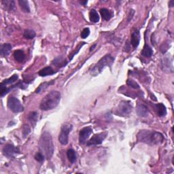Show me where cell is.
<instances>
[{"mask_svg": "<svg viewBox=\"0 0 174 174\" xmlns=\"http://www.w3.org/2000/svg\"><path fill=\"white\" fill-rule=\"evenodd\" d=\"M73 126L71 124L65 123L62 125L61 129V132L59 135V141L62 145H67L69 142V135L72 131Z\"/></svg>", "mask_w": 174, "mask_h": 174, "instance_id": "8992f818", "label": "cell"}, {"mask_svg": "<svg viewBox=\"0 0 174 174\" xmlns=\"http://www.w3.org/2000/svg\"><path fill=\"white\" fill-rule=\"evenodd\" d=\"M138 140L140 142L148 143L150 145H156L163 143L164 137L162 133L149 130H141L138 133Z\"/></svg>", "mask_w": 174, "mask_h": 174, "instance_id": "6da1fadb", "label": "cell"}, {"mask_svg": "<svg viewBox=\"0 0 174 174\" xmlns=\"http://www.w3.org/2000/svg\"><path fill=\"white\" fill-rule=\"evenodd\" d=\"M155 109L156 110L157 112V115L160 117H163L165 116L167 114V109L166 107L165 106V105L163 104V103H158L155 106Z\"/></svg>", "mask_w": 174, "mask_h": 174, "instance_id": "2e32d148", "label": "cell"}, {"mask_svg": "<svg viewBox=\"0 0 174 174\" xmlns=\"http://www.w3.org/2000/svg\"><path fill=\"white\" fill-rule=\"evenodd\" d=\"M87 3H88V1H81V2H80V4H83V5H86Z\"/></svg>", "mask_w": 174, "mask_h": 174, "instance_id": "d6a6232c", "label": "cell"}, {"mask_svg": "<svg viewBox=\"0 0 174 174\" xmlns=\"http://www.w3.org/2000/svg\"><path fill=\"white\" fill-rule=\"evenodd\" d=\"M19 4L23 12L29 13L30 12V7L28 1H26V0H19Z\"/></svg>", "mask_w": 174, "mask_h": 174, "instance_id": "7402d4cb", "label": "cell"}, {"mask_svg": "<svg viewBox=\"0 0 174 174\" xmlns=\"http://www.w3.org/2000/svg\"><path fill=\"white\" fill-rule=\"evenodd\" d=\"M93 129L91 126H86L80 130L79 133V142L80 144H85L86 143L89 136L92 134Z\"/></svg>", "mask_w": 174, "mask_h": 174, "instance_id": "30bf717a", "label": "cell"}, {"mask_svg": "<svg viewBox=\"0 0 174 174\" xmlns=\"http://www.w3.org/2000/svg\"><path fill=\"white\" fill-rule=\"evenodd\" d=\"M18 78H19V76L17 74H14V75H13L12 76H11L10 78H9L8 79L4 80V81H3L1 83V85L6 86V85H11V84L14 83L16 81V80H18Z\"/></svg>", "mask_w": 174, "mask_h": 174, "instance_id": "d4e9b609", "label": "cell"}, {"mask_svg": "<svg viewBox=\"0 0 174 174\" xmlns=\"http://www.w3.org/2000/svg\"><path fill=\"white\" fill-rule=\"evenodd\" d=\"M95 46H96V45H94V46H92V47L91 48V50H90V51H91H91H93V48H94L95 47Z\"/></svg>", "mask_w": 174, "mask_h": 174, "instance_id": "836d02e7", "label": "cell"}, {"mask_svg": "<svg viewBox=\"0 0 174 174\" xmlns=\"http://www.w3.org/2000/svg\"><path fill=\"white\" fill-rule=\"evenodd\" d=\"M169 6H170V7H173V6H174V1H171L169 2Z\"/></svg>", "mask_w": 174, "mask_h": 174, "instance_id": "1f68e13d", "label": "cell"}, {"mask_svg": "<svg viewBox=\"0 0 174 174\" xmlns=\"http://www.w3.org/2000/svg\"><path fill=\"white\" fill-rule=\"evenodd\" d=\"M67 156L69 159V160L72 163H74L77 160V155L74 150L69 149L67 151Z\"/></svg>", "mask_w": 174, "mask_h": 174, "instance_id": "cb8c5ba5", "label": "cell"}, {"mask_svg": "<svg viewBox=\"0 0 174 174\" xmlns=\"http://www.w3.org/2000/svg\"><path fill=\"white\" fill-rule=\"evenodd\" d=\"M162 69L165 72H173V59L171 56H166L161 60Z\"/></svg>", "mask_w": 174, "mask_h": 174, "instance_id": "8fae6325", "label": "cell"}, {"mask_svg": "<svg viewBox=\"0 0 174 174\" xmlns=\"http://www.w3.org/2000/svg\"><path fill=\"white\" fill-rule=\"evenodd\" d=\"M107 135H108V133L107 132H102L100 133H97L93 135L92 138L90 139L88 142H87L86 144L87 146H97L99 144H102V142L104 141L106 138Z\"/></svg>", "mask_w": 174, "mask_h": 174, "instance_id": "ba28073f", "label": "cell"}, {"mask_svg": "<svg viewBox=\"0 0 174 174\" xmlns=\"http://www.w3.org/2000/svg\"><path fill=\"white\" fill-rule=\"evenodd\" d=\"M3 155L8 159L14 158L16 155L19 153V149L12 144H6L2 150Z\"/></svg>", "mask_w": 174, "mask_h": 174, "instance_id": "9c48e42d", "label": "cell"}, {"mask_svg": "<svg viewBox=\"0 0 174 174\" xmlns=\"http://www.w3.org/2000/svg\"><path fill=\"white\" fill-rule=\"evenodd\" d=\"M61 95L60 92L53 91L46 95L39 105V108L44 111H48L55 108L61 101Z\"/></svg>", "mask_w": 174, "mask_h": 174, "instance_id": "3957f363", "label": "cell"}, {"mask_svg": "<svg viewBox=\"0 0 174 174\" xmlns=\"http://www.w3.org/2000/svg\"><path fill=\"white\" fill-rule=\"evenodd\" d=\"M133 107L129 102L122 101L116 107L114 110V114L117 116L126 117L129 116L132 112Z\"/></svg>", "mask_w": 174, "mask_h": 174, "instance_id": "5b68a950", "label": "cell"}, {"mask_svg": "<svg viewBox=\"0 0 174 174\" xmlns=\"http://www.w3.org/2000/svg\"><path fill=\"white\" fill-rule=\"evenodd\" d=\"M55 72L52 69L51 67H46V68H44L42 70H40L38 74L42 77H45L47 76H51L55 74Z\"/></svg>", "mask_w": 174, "mask_h": 174, "instance_id": "ffe728a7", "label": "cell"}, {"mask_svg": "<svg viewBox=\"0 0 174 174\" xmlns=\"http://www.w3.org/2000/svg\"><path fill=\"white\" fill-rule=\"evenodd\" d=\"M36 33L35 32L31 29H26L23 33V36L24 38L27 39H32L35 37Z\"/></svg>", "mask_w": 174, "mask_h": 174, "instance_id": "484cf974", "label": "cell"}, {"mask_svg": "<svg viewBox=\"0 0 174 174\" xmlns=\"http://www.w3.org/2000/svg\"><path fill=\"white\" fill-rule=\"evenodd\" d=\"M2 4L4 8L8 11H12L15 9V2L13 0H3Z\"/></svg>", "mask_w": 174, "mask_h": 174, "instance_id": "9a60e30c", "label": "cell"}, {"mask_svg": "<svg viewBox=\"0 0 174 174\" xmlns=\"http://www.w3.org/2000/svg\"><path fill=\"white\" fill-rule=\"evenodd\" d=\"M35 159L38 162L42 163H43L44 161L45 156H44V155L42 152H39L38 153H36V155H35Z\"/></svg>", "mask_w": 174, "mask_h": 174, "instance_id": "f1b7e54d", "label": "cell"}, {"mask_svg": "<svg viewBox=\"0 0 174 174\" xmlns=\"http://www.w3.org/2000/svg\"><path fill=\"white\" fill-rule=\"evenodd\" d=\"M39 150L44 155L45 158L50 159L54 153V144H53L51 135L48 131L44 132L39 140Z\"/></svg>", "mask_w": 174, "mask_h": 174, "instance_id": "7a4b0ae2", "label": "cell"}, {"mask_svg": "<svg viewBox=\"0 0 174 174\" xmlns=\"http://www.w3.org/2000/svg\"><path fill=\"white\" fill-rule=\"evenodd\" d=\"M31 132V129L29 126L28 125H24V126H23V134L24 138H25L26 136H27L29 133Z\"/></svg>", "mask_w": 174, "mask_h": 174, "instance_id": "f546056e", "label": "cell"}, {"mask_svg": "<svg viewBox=\"0 0 174 174\" xmlns=\"http://www.w3.org/2000/svg\"><path fill=\"white\" fill-rule=\"evenodd\" d=\"M141 54L143 56H145V57L149 58V57H151V56H152L153 51H152V48L150 47L148 44H145V45L143 48L142 51L141 52Z\"/></svg>", "mask_w": 174, "mask_h": 174, "instance_id": "e0dca14e", "label": "cell"}, {"mask_svg": "<svg viewBox=\"0 0 174 174\" xmlns=\"http://www.w3.org/2000/svg\"><path fill=\"white\" fill-rule=\"evenodd\" d=\"M100 13L103 19H104L105 21H109L112 17V13L107 8H102L100 10Z\"/></svg>", "mask_w": 174, "mask_h": 174, "instance_id": "44dd1931", "label": "cell"}, {"mask_svg": "<svg viewBox=\"0 0 174 174\" xmlns=\"http://www.w3.org/2000/svg\"><path fill=\"white\" fill-rule=\"evenodd\" d=\"M14 59L16 60V61H17L19 63H22L25 59V52H23V51H22V50H17V51H15L14 52Z\"/></svg>", "mask_w": 174, "mask_h": 174, "instance_id": "d6986e66", "label": "cell"}, {"mask_svg": "<svg viewBox=\"0 0 174 174\" xmlns=\"http://www.w3.org/2000/svg\"><path fill=\"white\" fill-rule=\"evenodd\" d=\"M136 112L139 116L146 117L148 115V109L143 104H138L137 106Z\"/></svg>", "mask_w": 174, "mask_h": 174, "instance_id": "5bb4252c", "label": "cell"}, {"mask_svg": "<svg viewBox=\"0 0 174 174\" xmlns=\"http://www.w3.org/2000/svg\"><path fill=\"white\" fill-rule=\"evenodd\" d=\"M89 34H90V29L89 28L84 29L81 33V38L82 39H85L89 35Z\"/></svg>", "mask_w": 174, "mask_h": 174, "instance_id": "4dcf8cb0", "label": "cell"}, {"mask_svg": "<svg viewBox=\"0 0 174 174\" xmlns=\"http://www.w3.org/2000/svg\"><path fill=\"white\" fill-rule=\"evenodd\" d=\"M12 46L9 43H5L4 44H2L1 46V48H0V52H1V55L3 56H7L10 54V52L12 51Z\"/></svg>", "mask_w": 174, "mask_h": 174, "instance_id": "4fadbf2b", "label": "cell"}, {"mask_svg": "<svg viewBox=\"0 0 174 174\" xmlns=\"http://www.w3.org/2000/svg\"><path fill=\"white\" fill-rule=\"evenodd\" d=\"M126 83H127V85L130 87H131V88L133 89H139V85L135 81H134V80H133L132 79L127 80Z\"/></svg>", "mask_w": 174, "mask_h": 174, "instance_id": "83f0119b", "label": "cell"}, {"mask_svg": "<svg viewBox=\"0 0 174 174\" xmlns=\"http://www.w3.org/2000/svg\"><path fill=\"white\" fill-rule=\"evenodd\" d=\"M140 42V33L138 30H135L131 34V38H130V44L133 48H137L139 45Z\"/></svg>", "mask_w": 174, "mask_h": 174, "instance_id": "7c38bea8", "label": "cell"}, {"mask_svg": "<svg viewBox=\"0 0 174 174\" xmlns=\"http://www.w3.org/2000/svg\"><path fill=\"white\" fill-rule=\"evenodd\" d=\"M38 113L37 112H31L29 114V115L27 116V118L29 120V121L30 122V123L31 124V125L35 126L38 120Z\"/></svg>", "mask_w": 174, "mask_h": 174, "instance_id": "ac0fdd59", "label": "cell"}, {"mask_svg": "<svg viewBox=\"0 0 174 174\" xmlns=\"http://www.w3.org/2000/svg\"><path fill=\"white\" fill-rule=\"evenodd\" d=\"M8 107L14 113H19L24 111V107L19 100L15 97H10L8 99Z\"/></svg>", "mask_w": 174, "mask_h": 174, "instance_id": "52a82bcc", "label": "cell"}, {"mask_svg": "<svg viewBox=\"0 0 174 174\" xmlns=\"http://www.w3.org/2000/svg\"><path fill=\"white\" fill-rule=\"evenodd\" d=\"M89 19L92 23H98L99 21V16L98 12L95 9H92L89 12Z\"/></svg>", "mask_w": 174, "mask_h": 174, "instance_id": "603a6c76", "label": "cell"}, {"mask_svg": "<svg viewBox=\"0 0 174 174\" xmlns=\"http://www.w3.org/2000/svg\"><path fill=\"white\" fill-rule=\"evenodd\" d=\"M53 83H54V82H44V83L42 84V85L38 87V89L36 90V93H40L42 91H44V90H45L46 88H47V87H48V86L52 85Z\"/></svg>", "mask_w": 174, "mask_h": 174, "instance_id": "4316f807", "label": "cell"}, {"mask_svg": "<svg viewBox=\"0 0 174 174\" xmlns=\"http://www.w3.org/2000/svg\"><path fill=\"white\" fill-rule=\"evenodd\" d=\"M114 62V58L112 55H106L97 63V64L91 70L90 73L93 76H97L103 71L106 67L111 68Z\"/></svg>", "mask_w": 174, "mask_h": 174, "instance_id": "277c9868", "label": "cell"}]
</instances>
